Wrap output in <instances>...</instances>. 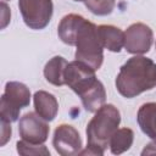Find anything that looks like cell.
<instances>
[{
    "mask_svg": "<svg viewBox=\"0 0 156 156\" xmlns=\"http://www.w3.org/2000/svg\"><path fill=\"white\" fill-rule=\"evenodd\" d=\"M98 34L104 49L112 52H119L124 46V32L111 24L98 26Z\"/></svg>",
    "mask_w": 156,
    "mask_h": 156,
    "instance_id": "8fae6325",
    "label": "cell"
},
{
    "mask_svg": "<svg viewBox=\"0 0 156 156\" xmlns=\"http://www.w3.org/2000/svg\"><path fill=\"white\" fill-rule=\"evenodd\" d=\"M1 119V141H0V145L4 146L11 138V122L4 119V118H0Z\"/></svg>",
    "mask_w": 156,
    "mask_h": 156,
    "instance_id": "ac0fdd59",
    "label": "cell"
},
{
    "mask_svg": "<svg viewBox=\"0 0 156 156\" xmlns=\"http://www.w3.org/2000/svg\"><path fill=\"white\" fill-rule=\"evenodd\" d=\"M156 154V143H151V144H147L146 146H145V149L143 150V152H141V155L144 156V155H155Z\"/></svg>",
    "mask_w": 156,
    "mask_h": 156,
    "instance_id": "ffe728a7",
    "label": "cell"
},
{
    "mask_svg": "<svg viewBox=\"0 0 156 156\" xmlns=\"http://www.w3.org/2000/svg\"><path fill=\"white\" fill-rule=\"evenodd\" d=\"M156 87V63L145 56H133L119 68L116 78L118 93L132 99Z\"/></svg>",
    "mask_w": 156,
    "mask_h": 156,
    "instance_id": "7a4b0ae2",
    "label": "cell"
},
{
    "mask_svg": "<svg viewBox=\"0 0 156 156\" xmlns=\"http://www.w3.org/2000/svg\"><path fill=\"white\" fill-rule=\"evenodd\" d=\"M52 145L62 156L78 155L82 149V138L78 130L71 124H60L54 132Z\"/></svg>",
    "mask_w": 156,
    "mask_h": 156,
    "instance_id": "9c48e42d",
    "label": "cell"
},
{
    "mask_svg": "<svg viewBox=\"0 0 156 156\" xmlns=\"http://www.w3.org/2000/svg\"><path fill=\"white\" fill-rule=\"evenodd\" d=\"M17 152L23 156H38V155H50V151L43 144H32L26 140H20L16 144Z\"/></svg>",
    "mask_w": 156,
    "mask_h": 156,
    "instance_id": "e0dca14e",
    "label": "cell"
},
{
    "mask_svg": "<svg viewBox=\"0 0 156 156\" xmlns=\"http://www.w3.org/2000/svg\"><path fill=\"white\" fill-rule=\"evenodd\" d=\"M33 100H34L35 112L41 118H44L48 122H51L55 119L58 112V102L52 94L44 90H39V91H35Z\"/></svg>",
    "mask_w": 156,
    "mask_h": 156,
    "instance_id": "7c38bea8",
    "label": "cell"
},
{
    "mask_svg": "<svg viewBox=\"0 0 156 156\" xmlns=\"http://www.w3.org/2000/svg\"><path fill=\"white\" fill-rule=\"evenodd\" d=\"M30 102V91L26 84L20 82H7L0 102V118L16 122L20 111Z\"/></svg>",
    "mask_w": 156,
    "mask_h": 156,
    "instance_id": "5b68a950",
    "label": "cell"
},
{
    "mask_svg": "<svg viewBox=\"0 0 156 156\" xmlns=\"http://www.w3.org/2000/svg\"><path fill=\"white\" fill-rule=\"evenodd\" d=\"M136 121L141 132L156 143V102L143 104L138 110Z\"/></svg>",
    "mask_w": 156,
    "mask_h": 156,
    "instance_id": "4fadbf2b",
    "label": "cell"
},
{
    "mask_svg": "<svg viewBox=\"0 0 156 156\" xmlns=\"http://www.w3.org/2000/svg\"><path fill=\"white\" fill-rule=\"evenodd\" d=\"M76 60L84 62L95 71L99 69L104 61V46L99 39L98 26L84 21L76 39Z\"/></svg>",
    "mask_w": 156,
    "mask_h": 156,
    "instance_id": "277c9868",
    "label": "cell"
},
{
    "mask_svg": "<svg viewBox=\"0 0 156 156\" xmlns=\"http://www.w3.org/2000/svg\"><path fill=\"white\" fill-rule=\"evenodd\" d=\"M67 61L62 56H54L50 58L44 67V77L45 79L56 87H61L65 84V69L67 66Z\"/></svg>",
    "mask_w": 156,
    "mask_h": 156,
    "instance_id": "5bb4252c",
    "label": "cell"
},
{
    "mask_svg": "<svg viewBox=\"0 0 156 156\" xmlns=\"http://www.w3.org/2000/svg\"><path fill=\"white\" fill-rule=\"evenodd\" d=\"M65 84L82 100L88 112H96L106 100L104 84L96 78L95 69L78 60L68 62L65 69Z\"/></svg>",
    "mask_w": 156,
    "mask_h": 156,
    "instance_id": "6da1fadb",
    "label": "cell"
},
{
    "mask_svg": "<svg viewBox=\"0 0 156 156\" xmlns=\"http://www.w3.org/2000/svg\"><path fill=\"white\" fill-rule=\"evenodd\" d=\"M134 140V133L129 128L117 129L110 139L108 147L113 155H119L130 149Z\"/></svg>",
    "mask_w": 156,
    "mask_h": 156,
    "instance_id": "9a60e30c",
    "label": "cell"
},
{
    "mask_svg": "<svg viewBox=\"0 0 156 156\" xmlns=\"http://www.w3.org/2000/svg\"><path fill=\"white\" fill-rule=\"evenodd\" d=\"M2 1H6V0H2Z\"/></svg>",
    "mask_w": 156,
    "mask_h": 156,
    "instance_id": "7402d4cb",
    "label": "cell"
},
{
    "mask_svg": "<svg viewBox=\"0 0 156 156\" xmlns=\"http://www.w3.org/2000/svg\"><path fill=\"white\" fill-rule=\"evenodd\" d=\"M44 118L37 112L24 113L18 122L20 136L32 144H43L46 141L50 132V127Z\"/></svg>",
    "mask_w": 156,
    "mask_h": 156,
    "instance_id": "52a82bcc",
    "label": "cell"
},
{
    "mask_svg": "<svg viewBox=\"0 0 156 156\" xmlns=\"http://www.w3.org/2000/svg\"><path fill=\"white\" fill-rule=\"evenodd\" d=\"M152 29L144 23H133L124 32V49L129 54H146L152 44Z\"/></svg>",
    "mask_w": 156,
    "mask_h": 156,
    "instance_id": "ba28073f",
    "label": "cell"
},
{
    "mask_svg": "<svg viewBox=\"0 0 156 156\" xmlns=\"http://www.w3.org/2000/svg\"><path fill=\"white\" fill-rule=\"evenodd\" d=\"M18 7L26 26L35 30L49 24L54 11L51 0H18Z\"/></svg>",
    "mask_w": 156,
    "mask_h": 156,
    "instance_id": "8992f818",
    "label": "cell"
},
{
    "mask_svg": "<svg viewBox=\"0 0 156 156\" xmlns=\"http://www.w3.org/2000/svg\"><path fill=\"white\" fill-rule=\"evenodd\" d=\"M85 18L77 13H68L58 23L57 34L58 38L67 45H76L77 34L84 23Z\"/></svg>",
    "mask_w": 156,
    "mask_h": 156,
    "instance_id": "30bf717a",
    "label": "cell"
},
{
    "mask_svg": "<svg viewBox=\"0 0 156 156\" xmlns=\"http://www.w3.org/2000/svg\"><path fill=\"white\" fill-rule=\"evenodd\" d=\"M121 113L112 104H104L87 126V147L80 155H104L110 139L118 129Z\"/></svg>",
    "mask_w": 156,
    "mask_h": 156,
    "instance_id": "3957f363",
    "label": "cell"
},
{
    "mask_svg": "<svg viewBox=\"0 0 156 156\" xmlns=\"http://www.w3.org/2000/svg\"><path fill=\"white\" fill-rule=\"evenodd\" d=\"M73 1H84V0H73Z\"/></svg>",
    "mask_w": 156,
    "mask_h": 156,
    "instance_id": "44dd1931",
    "label": "cell"
},
{
    "mask_svg": "<svg viewBox=\"0 0 156 156\" xmlns=\"http://www.w3.org/2000/svg\"><path fill=\"white\" fill-rule=\"evenodd\" d=\"M84 5L96 16H107L113 11L116 0H84Z\"/></svg>",
    "mask_w": 156,
    "mask_h": 156,
    "instance_id": "2e32d148",
    "label": "cell"
},
{
    "mask_svg": "<svg viewBox=\"0 0 156 156\" xmlns=\"http://www.w3.org/2000/svg\"><path fill=\"white\" fill-rule=\"evenodd\" d=\"M1 9H2V24H1V28H5L6 27V24L9 23V21H10V15L7 16L6 13H9L10 12V10H9V7H7V5L2 1L1 2Z\"/></svg>",
    "mask_w": 156,
    "mask_h": 156,
    "instance_id": "d6986e66",
    "label": "cell"
}]
</instances>
